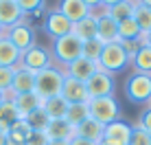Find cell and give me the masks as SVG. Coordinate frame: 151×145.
Here are the masks:
<instances>
[{
	"mask_svg": "<svg viewBox=\"0 0 151 145\" xmlns=\"http://www.w3.org/2000/svg\"><path fill=\"white\" fill-rule=\"evenodd\" d=\"M20 57H22V53L13 46V42L7 35H2L0 38V66H11V68H15V66H20Z\"/></svg>",
	"mask_w": 151,
	"mask_h": 145,
	"instance_id": "21",
	"label": "cell"
},
{
	"mask_svg": "<svg viewBox=\"0 0 151 145\" xmlns=\"http://www.w3.org/2000/svg\"><path fill=\"white\" fill-rule=\"evenodd\" d=\"M127 64H129V57H127V53H125L121 42H112V44L103 46L101 57H99V68L101 70L114 75V72H121Z\"/></svg>",
	"mask_w": 151,
	"mask_h": 145,
	"instance_id": "4",
	"label": "cell"
},
{
	"mask_svg": "<svg viewBox=\"0 0 151 145\" xmlns=\"http://www.w3.org/2000/svg\"><path fill=\"white\" fill-rule=\"evenodd\" d=\"M13 75H15V68H11V66H0V90L7 92V97H9V88L13 84Z\"/></svg>",
	"mask_w": 151,
	"mask_h": 145,
	"instance_id": "33",
	"label": "cell"
},
{
	"mask_svg": "<svg viewBox=\"0 0 151 145\" xmlns=\"http://www.w3.org/2000/svg\"><path fill=\"white\" fill-rule=\"evenodd\" d=\"M149 108H151V101H149Z\"/></svg>",
	"mask_w": 151,
	"mask_h": 145,
	"instance_id": "47",
	"label": "cell"
},
{
	"mask_svg": "<svg viewBox=\"0 0 151 145\" xmlns=\"http://www.w3.org/2000/svg\"><path fill=\"white\" fill-rule=\"evenodd\" d=\"M86 90H88V99H99V97H114L116 90V81L114 75L99 68L90 79L86 81Z\"/></svg>",
	"mask_w": 151,
	"mask_h": 145,
	"instance_id": "6",
	"label": "cell"
},
{
	"mask_svg": "<svg viewBox=\"0 0 151 145\" xmlns=\"http://www.w3.org/2000/svg\"><path fill=\"white\" fill-rule=\"evenodd\" d=\"M140 35H142V31L138 29V24H136L134 18L118 22V40H121V42H125V40H138Z\"/></svg>",
	"mask_w": 151,
	"mask_h": 145,
	"instance_id": "29",
	"label": "cell"
},
{
	"mask_svg": "<svg viewBox=\"0 0 151 145\" xmlns=\"http://www.w3.org/2000/svg\"><path fill=\"white\" fill-rule=\"evenodd\" d=\"M46 134H48L50 141H72L77 136V130L72 123H68L66 119H50L48 128H46Z\"/></svg>",
	"mask_w": 151,
	"mask_h": 145,
	"instance_id": "14",
	"label": "cell"
},
{
	"mask_svg": "<svg viewBox=\"0 0 151 145\" xmlns=\"http://www.w3.org/2000/svg\"><path fill=\"white\" fill-rule=\"evenodd\" d=\"M99 145H107V143H103V141H101V143H99Z\"/></svg>",
	"mask_w": 151,
	"mask_h": 145,
	"instance_id": "46",
	"label": "cell"
},
{
	"mask_svg": "<svg viewBox=\"0 0 151 145\" xmlns=\"http://www.w3.org/2000/svg\"><path fill=\"white\" fill-rule=\"evenodd\" d=\"M64 79L66 72L57 66H48V68L35 72V92L42 97V99H50V97L61 95V88H64Z\"/></svg>",
	"mask_w": 151,
	"mask_h": 145,
	"instance_id": "2",
	"label": "cell"
},
{
	"mask_svg": "<svg viewBox=\"0 0 151 145\" xmlns=\"http://www.w3.org/2000/svg\"><path fill=\"white\" fill-rule=\"evenodd\" d=\"M61 97H64L68 103H81V101H88V90H86V84L75 77H68L66 75L64 79V88H61Z\"/></svg>",
	"mask_w": 151,
	"mask_h": 145,
	"instance_id": "16",
	"label": "cell"
},
{
	"mask_svg": "<svg viewBox=\"0 0 151 145\" xmlns=\"http://www.w3.org/2000/svg\"><path fill=\"white\" fill-rule=\"evenodd\" d=\"M83 4H86V7L90 9V11H92V9L101 7V0H83Z\"/></svg>",
	"mask_w": 151,
	"mask_h": 145,
	"instance_id": "38",
	"label": "cell"
},
{
	"mask_svg": "<svg viewBox=\"0 0 151 145\" xmlns=\"http://www.w3.org/2000/svg\"><path fill=\"white\" fill-rule=\"evenodd\" d=\"M4 35L13 42V46L20 53H24L31 46H35V31H33V27H29L27 22H20V24H15V27L7 29Z\"/></svg>",
	"mask_w": 151,
	"mask_h": 145,
	"instance_id": "9",
	"label": "cell"
},
{
	"mask_svg": "<svg viewBox=\"0 0 151 145\" xmlns=\"http://www.w3.org/2000/svg\"><path fill=\"white\" fill-rule=\"evenodd\" d=\"M48 141H50V138H48L46 132H33V130H31L27 145H48Z\"/></svg>",
	"mask_w": 151,
	"mask_h": 145,
	"instance_id": "35",
	"label": "cell"
},
{
	"mask_svg": "<svg viewBox=\"0 0 151 145\" xmlns=\"http://www.w3.org/2000/svg\"><path fill=\"white\" fill-rule=\"evenodd\" d=\"M88 110H90V117L94 119V121L103 123V125H107V123L121 119V108H118V103H116L114 97L88 99Z\"/></svg>",
	"mask_w": 151,
	"mask_h": 145,
	"instance_id": "5",
	"label": "cell"
},
{
	"mask_svg": "<svg viewBox=\"0 0 151 145\" xmlns=\"http://www.w3.org/2000/svg\"><path fill=\"white\" fill-rule=\"evenodd\" d=\"M11 101H13L15 110H18L20 119H24L27 115H31L33 110H37V108L44 106V99H42L35 90H33V92H24V95H13Z\"/></svg>",
	"mask_w": 151,
	"mask_h": 145,
	"instance_id": "15",
	"label": "cell"
},
{
	"mask_svg": "<svg viewBox=\"0 0 151 145\" xmlns=\"http://www.w3.org/2000/svg\"><path fill=\"white\" fill-rule=\"evenodd\" d=\"M72 35H77L81 42L96 38V18H94V15H86L83 20L75 22V24H72Z\"/></svg>",
	"mask_w": 151,
	"mask_h": 145,
	"instance_id": "22",
	"label": "cell"
},
{
	"mask_svg": "<svg viewBox=\"0 0 151 145\" xmlns=\"http://www.w3.org/2000/svg\"><path fill=\"white\" fill-rule=\"evenodd\" d=\"M140 4H145V7H149V9H151V0H140Z\"/></svg>",
	"mask_w": 151,
	"mask_h": 145,
	"instance_id": "44",
	"label": "cell"
},
{
	"mask_svg": "<svg viewBox=\"0 0 151 145\" xmlns=\"http://www.w3.org/2000/svg\"><path fill=\"white\" fill-rule=\"evenodd\" d=\"M132 128L129 123L125 121H112L105 125V130H103V143L107 145H129V138H132Z\"/></svg>",
	"mask_w": 151,
	"mask_h": 145,
	"instance_id": "10",
	"label": "cell"
},
{
	"mask_svg": "<svg viewBox=\"0 0 151 145\" xmlns=\"http://www.w3.org/2000/svg\"><path fill=\"white\" fill-rule=\"evenodd\" d=\"M15 121H20L18 110H15V106H13L11 99H4L2 103H0V130L7 132Z\"/></svg>",
	"mask_w": 151,
	"mask_h": 145,
	"instance_id": "25",
	"label": "cell"
},
{
	"mask_svg": "<svg viewBox=\"0 0 151 145\" xmlns=\"http://www.w3.org/2000/svg\"><path fill=\"white\" fill-rule=\"evenodd\" d=\"M24 121H27V125H29L33 132H46L50 119H48V115H46L44 108H37V110H33L31 115L24 117Z\"/></svg>",
	"mask_w": 151,
	"mask_h": 145,
	"instance_id": "28",
	"label": "cell"
},
{
	"mask_svg": "<svg viewBox=\"0 0 151 145\" xmlns=\"http://www.w3.org/2000/svg\"><path fill=\"white\" fill-rule=\"evenodd\" d=\"M81 51H83V42L72 33L53 40V46H50L53 62H57V68H61V70L68 64H72L77 57H81Z\"/></svg>",
	"mask_w": 151,
	"mask_h": 145,
	"instance_id": "1",
	"label": "cell"
},
{
	"mask_svg": "<svg viewBox=\"0 0 151 145\" xmlns=\"http://www.w3.org/2000/svg\"><path fill=\"white\" fill-rule=\"evenodd\" d=\"M116 2H123V0H101V7H112V4H116Z\"/></svg>",
	"mask_w": 151,
	"mask_h": 145,
	"instance_id": "39",
	"label": "cell"
},
{
	"mask_svg": "<svg viewBox=\"0 0 151 145\" xmlns=\"http://www.w3.org/2000/svg\"><path fill=\"white\" fill-rule=\"evenodd\" d=\"M136 125H140L145 132H149V134H151V108H149V106L145 108L142 112H140V119H138Z\"/></svg>",
	"mask_w": 151,
	"mask_h": 145,
	"instance_id": "36",
	"label": "cell"
},
{
	"mask_svg": "<svg viewBox=\"0 0 151 145\" xmlns=\"http://www.w3.org/2000/svg\"><path fill=\"white\" fill-rule=\"evenodd\" d=\"M129 145H151V134L145 132L140 125L132 128V138H129Z\"/></svg>",
	"mask_w": 151,
	"mask_h": 145,
	"instance_id": "34",
	"label": "cell"
},
{
	"mask_svg": "<svg viewBox=\"0 0 151 145\" xmlns=\"http://www.w3.org/2000/svg\"><path fill=\"white\" fill-rule=\"evenodd\" d=\"M70 145H99V143H94V141H88V138H81V136H75L70 141Z\"/></svg>",
	"mask_w": 151,
	"mask_h": 145,
	"instance_id": "37",
	"label": "cell"
},
{
	"mask_svg": "<svg viewBox=\"0 0 151 145\" xmlns=\"http://www.w3.org/2000/svg\"><path fill=\"white\" fill-rule=\"evenodd\" d=\"M42 108L46 110L48 119H66V112H68V101H66L61 95H57V97L46 99Z\"/></svg>",
	"mask_w": 151,
	"mask_h": 145,
	"instance_id": "24",
	"label": "cell"
},
{
	"mask_svg": "<svg viewBox=\"0 0 151 145\" xmlns=\"http://www.w3.org/2000/svg\"><path fill=\"white\" fill-rule=\"evenodd\" d=\"M33 90H35V72L22 68V66H15L13 84L9 88V99L13 95H24V92H33Z\"/></svg>",
	"mask_w": 151,
	"mask_h": 145,
	"instance_id": "12",
	"label": "cell"
},
{
	"mask_svg": "<svg viewBox=\"0 0 151 145\" xmlns=\"http://www.w3.org/2000/svg\"><path fill=\"white\" fill-rule=\"evenodd\" d=\"M90 117V110H88V101H81V103H68V112H66V121L72 123V125H79L81 121Z\"/></svg>",
	"mask_w": 151,
	"mask_h": 145,
	"instance_id": "27",
	"label": "cell"
},
{
	"mask_svg": "<svg viewBox=\"0 0 151 145\" xmlns=\"http://www.w3.org/2000/svg\"><path fill=\"white\" fill-rule=\"evenodd\" d=\"M44 31H46V35L57 40V38H64V35L72 33V22L66 15H61L57 9H50L44 18Z\"/></svg>",
	"mask_w": 151,
	"mask_h": 145,
	"instance_id": "8",
	"label": "cell"
},
{
	"mask_svg": "<svg viewBox=\"0 0 151 145\" xmlns=\"http://www.w3.org/2000/svg\"><path fill=\"white\" fill-rule=\"evenodd\" d=\"M75 130H77V136L88 138V141H94V143H101L103 141V130H105V125L99 123V121H94L92 117H88L86 121H81L79 125L75 128Z\"/></svg>",
	"mask_w": 151,
	"mask_h": 145,
	"instance_id": "19",
	"label": "cell"
},
{
	"mask_svg": "<svg viewBox=\"0 0 151 145\" xmlns=\"http://www.w3.org/2000/svg\"><path fill=\"white\" fill-rule=\"evenodd\" d=\"M125 97L132 103H147L151 101V75L147 72H136L127 77L125 81Z\"/></svg>",
	"mask_w": 151,
	"mask_h": 145,
	"instance_id": "3",
	"label": "cell"
},
{
	"mask_svg": "<svg viewBox=\"0 0 151 145\" xmlns=\"http://www.w3.org/2000/svg\"><path fill=\"white\" fill-rule=\"evenodd\" d=\"M99 70V62H92V59H88V57H77L72 64H68L64 68V72L68 77H75V79H79V81H83L86 84L88 79H90L92 75Z\"/></svg>",
	"mask_w": 151,
	"mask_h": 145,
	"instance_id": "11",
	"label": "cell"
},
{
	"mask_svg": "<svg viewBox=\"0 0 151 145\" xmlns=\"http://www.w3.org/2000/svg\"><path fill=\"white\" fill-rule=\"evenodd\" d=\"M0 145H7V132L0 130Z\"/></svg>",
	"mask_w": 151,
	"mask_h": 145,
	"instance_id": "40",
	"label": "cell"
},
{
	"mask_svg": "<svg viewBox=\"0 0 151 145\" xmlns=\"http://www.w3.org/2000/svg\"><path fill=\"white\" fill-rule=\"evenodd\" d=\"M103 46H105V44H103L99 38L86 40V42H83V51H81V55H83V57H88V59H92V62H99Z\"/></svg>",
	"mask_w": 151,
	"mask_h": 145,
	"instance_id": "31",
	"label": "cell"
},
{
	"mask_svg": "<svg viewBox=\"0 0 151 145\" xmlns=\"http://www.w3.org/2000/svg\"><path fill=\"white\" fill-rule=\"evenodd\" d=\"M96 38L103 44H112V42H121L118 40V24L112 18H107L105 13L96 18Z\"/></svg>",
	"mask_w": 151,
	"mask_h": 145,
	"instance_id": "18",
	"label": "cell"
},
{
	"mask_svg": "<svg viewBox=\"0 0 151 145\" xmlns=\"http://www.w3.org/2000/svg\"><path fill=\"white\" fill-rule=\"evenodd\" d=\"M48 145H70L68 141H48Z\"/></svg>",
	"mask_w": 151,
	"mask_h": 145,
	"instance_id": "41",
	"label": "cell"
},
{
	"mask_svg": "<svg viewBox=\"0 0 151 145\" xmlns=\"http://www.w3.org/2000/svg\"><path fill=\"white\" fill-rule=\"evenodd\" d=\"M4 99H9V97H7V92H2V90H0V103H2Z\"/></svg>",
	"mask_w": 151,
	"mask_h": 145,
	"instance_id": "42",
	"label": "cell"
},
{
	"mask_svg": "<svg viewBox=\"0 0 151 145\" xmlns=\"http://www.w3.org/2000/svg\"><path fill=\"white\" fill-rule=\"evenodd\" d=\"M132 66H134L136 72H147V75H151V46H147V44L140 46V51L132 59Z\"/></svg>",
	"mask_w": 151,
	"mask_h": 145,
	"instance_id": "26",
	"label": "cell"
},
{
	"mask_svg": "<svg viewBox=\"0 0 151 145\" xmlns=\"http://www.w3.org/2000/svg\"><path fill=\"white\" fill-rule=\"evenodd\" d=\"M24 15H37L44 9V0H15Z\"/></svg>",
	"mask_w": 151,
	"mask_h": 145,
	"instance_id": "32",
	"label": "cell"
},
{
	"mask_svg": "<svg viewBox=\"0 0 151 145\" xmlns=\"http://www.w3.org/2000/svg\"><path fill=\"white\" fill-rule=\"evenodd\" d=\"M140 4V0H123V2H116L112 4V7L105 9V15L107 18H112L114 22H123V20H129L134 15V9H136Z\"/></svg>",
	"mask_w": 151,
	"mask_h": 145,
	"instance_id": "20",
	"label": "cell"
},
{
	"mask_svg": "<svg viewBox=\"0 0 151 145\" xmlns=\"http://www.w3.org/2000/svg\"><path fill=\"white\" fill-rule=\"evenodd\" d=\"M20 66L27 68V70H31V72H40V70L48 68V66H53V55H50L48 49L35 44V46H31L29 51H24V53H22V57H20Z\"/></svg>",
	"mask_w": 151,
	"mask_h": 145,
	"instance_id": "7",
	"label": "cell"
},
{
	"mask_svg": "<svg viewBox=\"0 0 151 145\" xmlns=\"http://www.w3.org/2000/svg\"><path fill=\"white\" fill-rule=\"evenodd\" d=\"M57 11H59L61 15H66L72 24L79 22V20H83L86 15H90V9L83 4V0H59Z\"/></svg>",
	"mask_w": 151,
	"mask_h": 145,
	"instance_id": "17",
	"label": "cell"
},
{
	"mask_svg": "<svg viewBox=\"0 0 151 145\" xmlns=\"http://www.w3.org/2000/svg\"><path fill=\"white\" fill-rule=\"evenodd\" d=\"M24 18L27 15L20 11L15 0H0V27L4 31L15 27V24H20V22H24Z\"/></svg>",
	"mask_w": 151,
	"mask_h": 145,
	"instance_id": "13",
	"label": "cell"
},
{
	"mask_svg": "<svg viewBox=\"0 0 151 145\" xmlns=\"http://www.w3.org/2000/svg\"><path fill=\"white\" fill-rule=\"evenodd\" d=\"M145 35H147V42H145V44L151 46V31H149V33H145Z\"/></svg>",
	"mask_w": 151,
	"mask_h": 145,
	"instance_id": "43",
	"label": "cell"
},
{
	"mask_svg": "<svg viewBox=\"0 0 151 145\" xmlns=\"http://www.w3.org/2000/svg\"><path fill=\"white\" fill-rule=\"evenodd\" d=\"M29 134H31V128L27 125L24 119H20L7 130V145H27Z\"/></svg>",
	"mask_w": 151,
	"mask_h": 145,
	"instance_id": "23",
	"label": "cell"
},
{
	"mask_svg": "<svg viewBox=\"0 0 151 145\" xmlns=\"http://www.w3.org/2000/svg\"><path fill=\"white\" fill-rule=\"evenodd\" d=\"M134 20H136L138 29L142 31V33H149L151 31V9L145 7V4H138L136 9H134Z\"/></svg>",
	"mask_w": 151,
	"mask_h": 145,
	"instance_id": "30",
	"label": "cell"
},
{
	"mask_svg": "<svg viewBox=\"0 0 151 145\" xmlns=\"http://www.w3.org/2000/svg\"><path fill=\"white\" fill-rule=\"evenodd\" d=\"M2 35H4V29H2V27H0V38H2Z\"/></svg>",
	"mask_w": 151,
	"mask_h": 145,
	"instance_id": "45",
	"label": "cell"
}]
</instances>
